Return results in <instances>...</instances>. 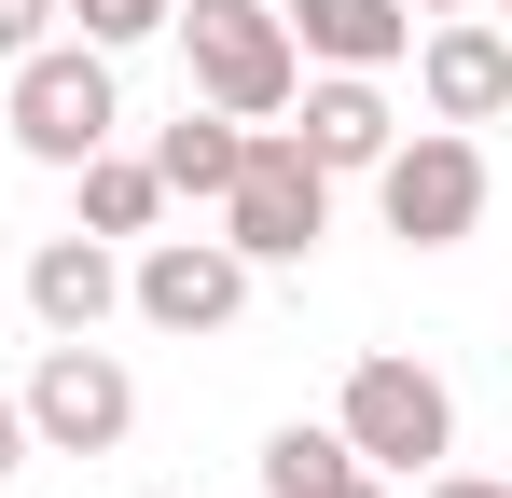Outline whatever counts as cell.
Segmentation results:
<instances>
[{"label":"cell","mask_w":512,"mask_h":498,"mask_svg":"<svg viewBox=\"0 0 512 498\" xmlns=\"http://www.w3.org/2000/svg\"><path fill=\"white\" fill-rule=\"evenodd\" d=\"M222 236L250 249V263H305V249L333 236V166L305 153L291 125H250V153H236V194H222Z\"/></svg>","instance_id":"obj_5"},{"label":"cell","mask_w":512,"mask_h":498,"mask_svg":"<svg viewBox=\"0 0 512 498\" xmlns=\"http://www.w3.org/2000/svg\"><path fill=\"white\" fill-rule=\"evenodd\" d=\"M56 14H70V0H0V70H14L28 42H56Z\"/></svg>","instance_id":"obj_16"},{"label":"cell","mask_w":512,"mask_h":498,"mask_svg":"<svg viewBox=\"0 0 512 498\" xmlns=\"http://www.w3.org/2000/svg\"><path fill=\"white\" fill-rule=\"evenodd\" d=\"M180 70L208 111H236V125H277L291 97H305V42H291V14L277 0H180Z\"/></svg>","instance_id":"obj_1"},{"label":"cell","mask_w":512,"mask_h":498,"mask_svg":"<svg viewBox=\"0 0 512 498\" xmlns=\"http://www.w3.org/2000/svg\"><path fill=\"white\" fill-rule=\"evenodd\" d=\"M291 111H305L291 139L333 166V180H374V153L402 139V111H388V83H374V70H305V97H291Z\"/></svg>","instance_id":"obj_9"},{"label":"cell","mask_w":512,"mask_h":498,"mask_svg":"<svg viewBox=\"0 0 512 498\" xmlns=\"http://www.w3.org/2000/svg\"><path fill=\"white\" fill-rule=\"evenodd\" d=\"M0 125H14L28 166H84V153H111V125H125V83H111V56H97L84 28H70V42H28Z\"/></svg>","instance_id":"obj_3"},{"label":"cell","mask_w":512,"mask_h":498,"mask_svg":"<svg viewBox=\"0 0 512 498\" xmlns=\"http://www.w3.org/2000/svg\"><path fill=\"white\" fill-rule=\"evenodd\" d=\"M14 402H28V443H42V457H111V443L139 429V374H125L97 332H56Z\"/></svg>","instance_id":"obj_6"},{"label":"cell","mask_w":512,"mask_h":498,"mask_svg":"<svg viewBox=\"0 0 512 498\" xmlns=\"http://www.w3.org/2000/svg\"><path fill=\"white\" fill-rule=\"evenodd\" d=\"M416 498H512V471H416Z\"/></svg>","instance_id":"obj_17"},{"label":"cell","mask_w":512,"mask_h":498,"mask_svg":"<svg viewBox=\"0 0 512 498\" xmlns=\"http://www.w3.org/2000/svg\"><path fill=\"white\" fill-rule=\"evenodd\" d=\"M346 485H360L346 429H305V415H291V429L263 443V498H346Z\"/></svg>","instance_id":"obj_14"},{"label":"cell","mask_w":512,"mask_h":498,"mask_svg":"<svg viewBox=\"0 0 512 498\" xmlns=\"http://www.w3.org/2000/svg\"><path fill=\"white\" fill-rule=\"evenodd\" d=\"M70 14H84V42H97V56H125V42H153V28H167L180 0H70Z\"/></svg>","instance_id":"obj_15"},{"label":"cell","mask_w":512,"mask_h":498,"mask_svg":"<svg viewBox=\"0 0 512 498\" xmlns=\"http://www.w3.org/2000/svg\"><path fill=\"white\" fill-rule=\"evenodd\" d=\"M70 180H84V236H153V208H167L153 153H84Z\"/></svg>","instance_id":"obj_13"},{"label":"cell","mask_w":512,"mask_h":498,"mask_svg":"<svg viewBox=\"0 0 512 498\" xmlns=\"http://www.w3.org/2000/svg\"><path fill=\"white\" fill-rule=\"evenodd\" d=\"M485 14H499V28H512V0H485Z\"/></svg>","instance_id":"obj_21"},{"label":"cell","mask_w":512,"mask_h":498,"mask_svg":"<svg viewBox=\"0 0 512 498\" xmlns=\"http://www.w3.org/2000/svg\"><path fill=\"white\" fill-rule=\"evenodd\" d=\"M346 498H402V485H388V471H360V485H346Z\"/></svg>","instance_id":"obj_19"},{"label":"cell","mask_w":512,"mask_h":498,"mask_svg":"<svg viewBox=\"0 0 512 498\" xmlns=\"http://www.w3.org/2000/svg\"><path fill=\"white\" fill-rule=\"evenodd\" d=\"M374 208H388L402 249H471V222H485V139H471V125L388 139V153H374Z\"/></svg>","instance_id":"obj_4"},{"label":"cell","mask_w":512,"mask_h":498,"mask_svg":"<svg viewBox=\"0 0 512 498\" xmlns=\"http://www.w3.org/2000/svg\"><path fill=\"white\" fill-rule=\"evenodd\" d=\"M333 429H346V457H360V471L416 485V471H443V457H457V388H443L429 360H402V346H374V360H346Z\"/></svg>","instance_id":"obj_2"},{"label":"cell","mask_w":512,"mask_h":498,"mask_svg":"<svg viewBox=\"0 0 512 498\" xmlns=\"http://www.w3.org/2000/svg\"><path fill=\"white\" fill-rule=\"evenodd\" d=\"M28 457H42V443H28V402H14V388H0V485H14V471H28Z\"/></svg>","instance_id":"obj_18"},{"label":"cell","mask_w":512,"mask_h":498,"mask_svg":"<svg viewBox=\"0 0 512 498\" xmlns=\"http://www.w3.org/2000/svg\"><path fill=\"white\" fill-rule=\"evenodd\" d=\"M416 14H485V0H416Z\"/></svg>","instance_id":"obj_20"},{"label":"cell","mask_w":512,"mask_h":498,"mask_svg":"<svg viewBox=\"0 0 512 498\" xmlns=\"http://www.w3.org/2000/svg\"><path fill=\"white\" fill-rule=\"evenodd\" d=\"M305 70H402L416 56V0H277Z\"/></svg>","instance_id":"obj_11"},{"label":"cell","mask_w":512,"mask_h":498,"mask_svg":"<svg viewBox=\"0 0 512 498\" xmlns=\"http://www.w3.org/2000/svg\"><path fill=\"white\" fill-rule=\"evenodd\" d=\"M125 498H167V485H125Z\"/></svg>","instance_id":"obj_22"},{"label":"cell","mask_w":512,"mask_h":498,"mask_svg":"<svg viewBox=\"0 0 512 498\" xmlns=\"http://www.w3.org/2000/svg\"><path fill=\"white\" fill-rule=\"evenodd\" d=\"M416 97H429V125H499L512 111V28L499 14H429L416 28Z\"/></svg>","instance_id":"obj_8"},{"label":"cell","mask_w":512,"mask_h":498,"mask_svg":"<svg viewBox=\"0 0 512 498\" xmlns=\"http://www.w3.org/2000/svg\"><path fill=\"white\" fill-rule=\"evenodd\" d=\"M111 305H125V249H111V236L70 222V236L28 249V319H42V332H97Z\"/></svg>","instance_id":"obj_10"},{"label":"cell","mask_w":512,"mask_h":498,"mask_svg":"<svg viewBox=\"0 0 512 498\" xmlns=\"http://www.w3.org/2000/svg\"><path fill=\"white\" fill-rule=\"evenodd\" d=\"M250 249L236 236H139V263H125V305L153 332H236V305H250Z\"/></svg>","instance_id":"obj_7"},{"label":"cell","mask_w":512,"mask_h":498,"mask_svg":"<svg viewBox=\"0 0 512 498\" xmlns=\"http://www.w3.org/2000/svg\"><path fill=\"white\" fill-rule=\"evenodd\" d=\"M236 153H250V125H236V111H208V97H180V125L153 139V180L222 208V194H236Z\"/></svg>","instance_id":"obj_12"}]
</instances>
